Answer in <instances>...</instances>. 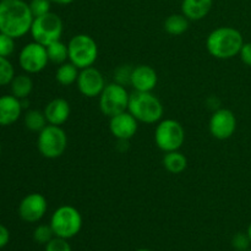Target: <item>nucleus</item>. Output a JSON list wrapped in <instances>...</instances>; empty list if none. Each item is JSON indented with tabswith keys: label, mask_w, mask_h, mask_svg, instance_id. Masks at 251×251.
<instances>
[{
	"label": "nucleus",
	"mask_w": 251,
	"mask_h": 251,
	"mask_svg": "<svg viewBox=\"0 0 251 251\" xmlns=\"http://www.w3.org/2000/svg\"><path fill=\"white\" fill-rule=\"evenodd\" d=\"M49 225L55 237L69 240L80 233L82 228V216L74 206L63 205L54 211Z\"/></svg>",
	"instance_id": "nucleus-4"
},
{
	"label": "nucleus",
	"mask_w": 251,
	"mask_h": 251,
	"mask_svg": "<svg viewBox=\"0 0 251 251\" xmlns=\"http://www.w3.org/2000/svg\"><path fill=\"white\" fill-rule=\"evenodd\" d=\"M158 82L156 70L150 65H137L132 69L130 86L137 92H152Z\"/></svg>",
	"instance_id": "nucleus-15"
},
{
	"label": "nucleus",
	"mask_w": 251,
	"mask_h": 251,
	"mask_svg": "<svg viewBox=\"0 0 251 251\" xmlns=\"http://www.w3.org/2000/svg\"><path fill=\"white\" fill-rule=\"evenodd\" d=\"M15 77V68L9 58L0 56V86H7Z\"/></svg>",
	"instance_id": "nucleus-25"
},
{
	"label": "nucleus",
	"mask_w": 251,
	"mask_h": 251,
	"mask_svg": "<svg viewBox=\"0 0 251 251\" xmlns=\"http://www.w3.org/2000/svg\"><path fill=\"white\" fill-rule=\"evenodd\" d=\"M21 100L12 95L0 97V126H10L15 124L22 115Z\"/></svg>",
	"instance_id": "nucleus-16"
},
{
	"label": "nucleus",
	"mask_w": 251,
	"mask_h": 251,
	"mask_svg": "<svg viewBox=\"0 0 251 251\" xmlns=\"http://www.w3.org/2000/svg\"><path fill=\"white\" fill-rule=\"evenodd\" d=\"M0 1H2V0H0Z\"/></svg>",
	"instance_id": "nucleus-39"
},
{
	"label": "nucleus",
	"mask_w": 251,
	"mask_h": 251,
	"mask_svg": "<svg viewBox=\"0 0 251 251\" xmlns=\"http://www.w3.org/2000/svg\"><path fill=\"white\" fill-rule=\"evenodd\" d=\"M69 61L80 70L93 66L98 58L97 42L91 36L80 33L74 36L68 43Z\"/></svg>",
	"instance_id": "nucleus-5"
},
{
	"label": "nucleus",
	"mask_w": 251,
	"mask_h": 251,
	"mask_svg": "<svg viewBox=\"0 0 251 251\" xmlns=\"http://www.w3.org/2000/svg\"><path fill=\"white\" fill-rule=\"evenodd\" d=\"M244 44L242 33L233 27H218L213 29L206 38L207 51L216 59H232L239 55Z\"/></svg>",
	"instance_id": "nucleus-2"
},
{
	"label": "nucleus",
	"mask_w": 251,
	"mask_h": 251,
	"mask_svg": "<svg viewBox=\"0 0 251 251\" xmlns=\"http://www.w3.org/2000/svg\"><path fill=\"white\" fill-rule=\"evenodd\" d=\"M245 251H251V250H250V249H248V250H245Z\"/></svg>",
	"instance_id": "nucleus-38"
},
{
	"label": "nucleus",
	"mask_w": 251,
	"mask_h": 251,
	"mask_svg": "<svg viewBox=\"0 0 251 251\" xmlns=\"http://www.w3.org/2000/svg\"><path fill=\"white\" fill-rule=\"evenodd\" d=\"M47 210H48L47 199L42 194L31 193L20 201L17 212L24 222L37 223L46 216Z\"/></svg>",
	"instance_id": "nucleus-12"
},
{
	"label": "nucleus",
	"mask_w": 251,
	"mask_h": 251,
	"mask_svg": "<svg viewBox=\"0 0 251 251\" xmlns=\"http://www.w3.org/2000/svg\"><path fill=\"white\" fill-rule=\"evenodd\" d=\"M127 110L136 118L139 123L156 124L161 122L164 108L161 100L152 92H134L130 95Z\"/></svg>",
	"instance_id": "nucleus-3"
},
{
	"label": "nucleus",
	"mask_w": 251,
	"mask_h": 251,
	"mask_svg": "<svg viewBox=\"0 0 251 251\" xmlns=\"http://www.w3.org/2000/svg\"><path fill=\"white\" fill-rule=\"evenodd\" d=\"M47 53H48L49 61L56 65H61L69 60L68 46L61 41H55L47 46Z\"/></svg>",
	"instance_id": "nucleus-24"
},
{
	"label": "nucleus",
	"mask_w": 251,
	"mask_h": 251,
	"mask_svg": "<svg viewBox=\"0 0 251 251\" xmlns=\"http://www.w3.org/2000/svg\"><path fill=\"white\" fill-rule=\"evenodd\" d=\"M54 237H55V234H54L50 225H39L38 227H36V229L33 230V239L34 242L38 243V244L46 245L47 243L50 242Z\"/></svg>",
	"instance_id": "nucleus-26"
},
{
	"label": "nucleus",
	"mask_w": 251,
	"mask_h": 251,
	"mask_svg": "<svg viewBox=\"0 0 251 251\" xmlns=\"http://www.w3.org/2000/svg\"><path fill=\"white\" fill-rule=\"evenodd\" d=\"M24 123L26 129L32 132H39L48 125L44 112L38 109H29L25 113Z\"/></svg>",
	"instance_id": "nucleus-23"
},
{
	"label": "nucleus",
	"mask_w": 251,
	"mask_h": 251,
	"mask_svg": "<svg viewBox=\"0 0 251 251\" xmlns=\"http://www.w3.org/2000/svg\"><path fill=\"white\" fill-rule=\"evenodd\" d=\"M50 0H31L28 2L33 17H38L50 12Z\"/></svg>",
	"instance_id": "nucleus-27"
},
{
	"label": "nucleus",
	"mask_w": 251,
	"mask_h": 251,
	"mask_svg": "<svg viewBox=\"0 0 251 251\" xmlns=\"http://www.w3.org/2000/svg\"><path fill=\"white\" fill-rule=\"evenodd\" d=\"M248 235H249V238H250V242H251V223L249 225V227H248Z\"/></svg>",
	"instance_id": "nucleus-35"
},
{
	"label": "nucleus",
	"mask_w": 251,
	"mask_h": 251,
	"mask_svg": "<svg viewBox=\"0 0 251 251\" xmlns=\"http://www.w3.org/2000/svg\"><path fill=\"white\" fill-rule=\"evenodd\" d=\"M63 31V20L59 15L50 11L42 16L34 17L29 33L34 42L47 47L53 42L60 41Z\"/></svg>",
	"instance_id": "nucleus-6"
},
{
	"label": "nucleus",
	"mask_w": 251,
	"mask_h": 251,
	"mask_svg": "<svg viewBox=\"0 0 251 251\" xmlns=\"http://www.w3.org/2000/svg\"><path fill=\"white\" fill-rule=\"evenodd\" d=\"M49 63L47 47L31 42L20 50L19 65L26 74H38L47 68Z\"/></svg>",
	"instance_id": "nucleus-10"
},
{
	"label": "nucleus",
	"mask_w": 251,
	"mask_h": 251,
	"mask_svg": "<svg viewBox=\"0 0 251 251\" xmlns=\"http://www.w3.org/2000/svg\"><path fill=\"white\" fill-rule=\"evenodd\" d=\"M43 112L48 124L61 126L70 118V103L64 98H54L46 105Z\"/></svg>",
	"instance_id": "nucleus-17"
},
{
	"label": "nucleus",
	"mask_w": 251,
	"mask_h": 251,
	"mask_svg": "<svg viewBox=\"0 0 251 251\" xmlns=\"http://www.w3.org/2000/svg\"><path fill=\"white\" fill-rule=\"evenodd\" d=\"M76 85L81 95L87 98H96L100 97L107 83L103 74L95 66H90L80 70Z\"/></svg>",
	"instance_id": "nucleus-13"
},
{
	"label": "nucleus",
	"mask_w": 251,
	"mask_h": 251,
	"mask_svg": "<svg viewBox=\"0 0 251 251\" xmlns=\"http://www.w3.org/2000/svg\"><path fill=\"white\" fill-rule=\"evenodd\" d=\"M162 163H163V167L166 168V171L169 172V173L180 174L188 167V159L178 150V151L166 152V154L163 156V159H162Z\"/></svg>",
	"instance_id": "nucleus-20"
},
{
	"label": "nucleus",
	"mask_w": 251,
	"mask_h": 251,
	"mask_svg": "<svg viewBox=\"0 0 251 251\" xmlns=\"http://www.w3.org/2000/svg\"><path fill=\"white\" fill-rule=\"evenodd\" d=\"M185 141V130L183 125L174 119L158 122L154 131V142L161 151H178Z\"/></svg>",
	"instance_id": "nucleus-8"
},
{
	"label": "nucleus",
	"mask_w": 251,
	"mask_h": 251,
	"mask_svg": "<svg viewBox=\"0 0 251 251\" xmlns=\"http://www.w3.org/2000/svg\"><path fill=\"white\" fill-rule=\"evenodd\" d=\"M15 51V39L0 32V56L9 58Z\"/></svg>",
	"instance_id": "nucleus-29"
},
{
	"label": "nucleus",
	"mask_w": 251,
	"mask_h": 251,
	"mask_svg": "<svg viewBox=\"0 0 251 251\" xmlns=\"http://www.w3.org/2000/svg\"><path fill=\"white\" fill-rule=\"evenodd\" d=\"M232 245L237 251H245L249 249L251 242L248 233H237L232 238Z\"/></svg>",
	"instance_id": "nucleus-31"
},
{
	"label": "nucleus",
	"mask_w": 251,
	"mask_h": 251,
	"mask_svg": "<svg viewBox=\"0 0 251 251\" xmlns=\"http://www.w3.org/2000/svg\"><path fill=\"white\" fill-rule=\"evenodd\" d=\"M51 2H55L59 5H69L74 1V0H50Z\"/></svg>",
	"instance_id": "nucleus-34"
},
{
	"label": "nucleus",
	"mask_w": 251,
	"mask_h": 251,
	"mask_svg": "<svg viewBox=\"0 0 251 251\" xmlns=\"http://www.w3.org/2000/svg\"><path fill=\"white\" fill-rule=\"evenodd\" d=\"M210 134L217 140H227L237 130V118L230 109L218 108L212 113L208 123Z\"/></svg>",
	"instance_id": "nucleus-11"
},
{
	"label": "nucleus",
	"mask_w": 251,
	"mask_h": 251,
	"mask_svg": "<svg viewBox=\"0 0 251 251\" xmlns=\"http://www.w3.org/2000/svg\"><path fill=\"white\" fill-rule=\"evenodd\" d=\"M239 56L245 65L250 66L251 68V42L243 44L242 49H240Z\"/></svg>",
	"instance_id": "nucleus-32"
},
{
	"label": "nucleus",
	"mask_w": 251,
	"mask_h": 251,
	"mask_svg": "<svg viewBox=\"0 0 251 251\" xmlns=\"http://www.w3.org/2000/svg\"><path fill=\"white\" fill-rule=\"evenodd\" d=\"M68 147V136L64 129L58 125L48 124L37 137V149L39 153L48 159L59 158Z\"/></svg>",
	"instance_id": "nucleus-7"
},
{
	"label": "nucleus",
	"mask_w": 251,
	"mask_h": 251,
	"mask_svg": "<svg viewBox=\"0 0 251 251\" xmlns=\"http://www.w3.org/2000/svg\"><path fill=\"white\" fill-rule=\"evenodd\" d=\"M132 69L130 65H122L114 71V82L119 83L122 86L130 85V81H131V74Z\"/></svg>",
	"instance_id": "nucleus-28"
},
{
	"label": "nucleus",
	"mask_w": 251,
	"mask_h": 251,
	"mask_svg": "<svg viewBox=\"0 0 251 251\" xmlns=\"http://www.w3.org/2000/svg\"><path fill=\"white\" fill-rule=\"evenodd\" d=\"M109 130L113 136L119 141H129L136 135L139 122L129 110H125L109 118Z\"/></svg>",
	"instance_id": "nucleus-14"
},
{
	"label": "nucleus",
	"mask_w": 251,
	"mask_h": 251,
	"mask_svg": "<svg viewBox=\"0 0 251 251\" xmlns=\"http://www.w3.org/2000/svg\"><path fill=\"white\" fill-rule=\"evenodd\" d=\"M10 90H11V95L19 100L28 98V96L33 91V81L31 76H28V74L15 75V77L10 82Z\"/></svg>",
	"instance_id": "nucleus-19"
},
{
	"label": "nucleus",
	"mask_w": 251,
	"mask_h": 251,
	"mask_svg": "<svg viewBox=\"0 0 251 251\" xmlns=\"http://www.w3.org/2000/svg\"><path fill=\"white\" fill-rule=\"evenodd\" d=\"M29 5L24 0H2L0 1V32L21 38L31 31L33 22Z\"/></svg>",
	"instance_id": "nucleus-1"
},
{
	"label": "nucleus",
	"mask_w": 251,
	"mask_h": 251,
	"mask_svg": "<svg viewBox=\"0 0 251 251\" xmlns=\"http://www.w3.org/2000/svg\"><path fill=\"white\" fill-rule=\"evenodd\" d=\"M136 251H152V250H149V249H137Z\"/></svg>",
	"instance_id": "nucleus-36"
},
{
	"label": "nucleus",
	"mask_w": 251,
	"mask_h": 251,
	"mask_svg": "<svg viewBox=\"0 0 251 251\" xmlns=\"http://www.w3.org/2000/svg\"><path fill=\"white\" fill-rule=\"evenodd\" d=\"M213 5V0H183L181 14L190 21H199L208 15Z\"/></svg>",
	"instance_id": "nucleus-18"
},
{
	"label": "nucleus",
	"mask_w": 251,
	"mask_h": 251,
	"mask_svg": "<svg viewBox=\"0 0 251 251\" xmlns=\"http://www.w3.org/2000/svg\"><path fill=\"white\" fill-rule=\"evenodd\" d=\"M0 157H1V144H0Z\"/></svg>",
	"instance_id": "nucleus-37"
},
{
	"label": "nucleus",
	"mask_w": 251,
	"mask_h": 251,
	"mask_svg": "<svg viewBox=\"0 0 251 251\" xmlns=\"http://www.w3.org/2000/svg\"><path fill=\"white\" fill-rule=\"evenodd\" d=\"M130 93L125 86L117 82L107 83L100 96V109L105 117L112 118L127 110Z\"/></svg>",
	"instance_id": "nucleus-9"
},
{
	"label": "nucleus",
	"mask_w": 251,
	"mask_h": 251,
	"mask_svg": "<svg viewBox=\"0 0 251 251\" xmlns=\"http://www.w3.org/2000/svg\"><path fill=\"white\" fill-rule=\"evenodd\" d=\"M78 74H80V69L74 65L71 61H66V63L59 65V68L56 69L55 80L59 85L66 87V86L76 83Z\"/></svg>",
	"instance_id": "nucleus-21"
},
{
	"label": "nucleus",
	"mask_w": 251,
	"mask_h": 251,
	"mask_svg": "<svg viewBox=\"0 0 251 251\" xmlns=\"http://www.w3.org/2000/svg\"><path fill=\"white\" fill-rule=\"evenodd\" d=\"M189 21L183 14H173L168 16L164 21V31L171 36H180L184 32L188 31Z\"/></svg>",
	"instance_id": "nucleus-22"
},
{
	"label": "nucleus",
	"mask_w": 251,
	"mask_h": 251,
	"mask_svg": "<svg viewBox=\"0 0 251 251\" xmlns=\"http://www.w3.org/2000/svg\"><path fill=\"white\" fill-rule=\"evenodd\" d=\"M44 251H73L68 239L54 237L49 243L44 245Z\"/></svg>",
	"instance_id": "nucleus-30"
},
{
	"label": "nucleus",
	"mask_w": 251,
	"mask_h": 251,
	"mask_svg": "<svg viewBox=\"0 0 251 251\" xmlns=\"http://www.w3.org/2000/svg\"><path fill=\"white\" fill-rule=\"evenodd\" d=\"M10 242V232L4 225L0 223V249L6 247Z\"/></svg>",
	"instance_id": "nucleus-33"
}]
</instances>
